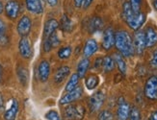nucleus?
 I'll list each match as a JSON object with an SVG mask.
<instances>
[{"label": "nucleus", "instance_id": "obj_4", "mask_svg": "<svg viewBox=\"0 0 157 120\" xmlns=\"http://www.w3.org/2000/svg\"><path fill=\"white\" fill-rule=\"evenodd\" d=\"M132 39H133V45H134L135 53L138 55H142L143 53H144L145 49L147 48L145 32L139 31V30L136 31Z\"/></svg>", "mask_w": 157, "mask_h": 120}, {"label": "nucleus", "instance_id": "obj_29", "mask_svg": "<svg viewBox=\"0 0 157 120\" xmlns=\"http://www.w3.org/2000/svg\"><path fill=\"white\" fill-rule=\"evenodd\" d=\"M6 24L0 19V45H6L8 43V37L6 36Z\"/></svg>", "mask_w": 157, "mask_h": 120}, {"label": "nucleus", "instance_id": "obj_37", "mask_svg": "<svg viewBox=\"0 0 157 120\" xmlns=\"http://www.w3.org/2000/svg\"><path fill=\"white\" fill-rule=\"evenodd\" d=\"M52 50V45L50 43V42L48 41V38H44V52H50Z\"/></svg>", "mask_w": 157, "mask_h": 120}, {"label": "nucleus", "instance_id": "obj_10", "mask_svg": "<svg viewBox=\"0 0 157 120\" xmlns=\"http://www.w3.org/2000/svg\"><path fill=\"white\" fill-rule=\"evenodd\" d=\"M145 21H146V15L144 13L139 12V13L134 14L133 16L126 21V23L132 30L138 31L142 26L144 25Z\"/></svg>", "mask_w": 157, "mask_h": 120}, {"label": "nucleus", "instance_id": "obj_12", "mask_svg": "<svg viewBox=\"0 0 157 120\" xmlns=\"http://www.w3.org/2000/svg\"><path fill=\"white\" fill-rule=\"evenodd\" d=\"M18 102L17 99H11V102L8 108L4 112L5 120H16L18 112Z\"/></svg>", "mask_w": 157, "mask_h": 120}, {"label": "nucleus", "instance_id": "obj_36", "mask_svg": "<svg viewBox=\"0 0 157 120\" xmlns=\"http://www.w3.org/2000/svg\"><path fill=\"white\" fill-rule=\"evenodd\" d=\"M151 65L154 68H157V49H155L152 53V56L151 59Z\"/></svg>", "mask_w": 157, "mask_h": 120}, {"label": "nucleus", "instance_id": "obj_2", "mask_svg": "<svg viewBox=\"0 0 157 120\" xmlns=\"http://www.w3.org/2000/svg\"><path fill=\"white\" fill-rule=\"evenodd\" d=\"M85 115V109L82 106H69L64 110V116L67 120H82Z\"/></svg>", "mask_w": 157, "mask_h": 120}, {"label": "nucleus", "instance_id": "obj_30", "mask_svg": "<svg viewBox=\"0 0 157 120\" xmlns=\"http://www.w3.org/2000/svg\"><path fill=\"white\" fill-rule=\"evenodd\" d=\"M71 52L72 49L71 46H65V47L60 48L58 51V57L62 60H66V59H69L71 55Z\"/></svg>", "mask_w": 157, "mask_h": 120}, {"label": "nucleus", "instance_id": "obj_20", "mask_svg": "<svg viewBox=\"0 0 157 120\" xmlns=\"http://www.w3.org/2000/svg\"><path fill=\"white\" fill-rule=\"evenodd\" d=\"M89 31L91 33H95L103 27V20L98 16H94L89 20Z\"/></svg>", "mask_w": 157, "mask_h": 120}, {"label": "nucleus", "instance_id": "obj_16", "mask_svg": "<svg viewBox=\"0 0 157 120\" xmlns=\"http://www.w3.org/2000/svg\"><path fill=\"white\" fill-rule=\"evenodd\" d=\"M146 45L147 47L151 48L157 43V32L152 27H147L145 32Z\"/></svg>", "mask_w": 157, "mask_h": 120}, {"label": "nucleus", "instance_id": "obj_3", "mask_svg": "<svg viewBox=\"0 0 157 120\" xmlns=\"http://www.w3.org/2000/svg\"><path fill=\"white\" fill-rule=\"evenodd\" d=\"M144 92L147 99L151 101H157V76H151L147 79Z\"/></svg>", "mask_w": 157, "mask_h": 120}, {"label": "nucleus", "instance_id": "obj_24", "mask_svg": "<svg viewBox=\"0 0 157 120\" xmlns=\"http://www.w3.org/2000/svg\"><path fill=\"white\" fill-rule=\"evenodd\" d=\"M134 14H136V13L133 11L130 2H125L122 6V18L124 19V21L126 22L128 19H130Z\"/></svg>", "mask_w": 157, "mask_h": 120}, {"label": "nucleus", "instance_id": "obj_42", "mask_svg": "<svg viewBox=\"0 0 157 120\" xmlns=\"http://www.w3.org/2000/svg\"><path fill=\"white\" fill-rule=\"evenodd\" d=\"M149 120H157V110L151 113V117H149Z\"/></svg>", "mask_w": 157, "mask_h": 120}, {"label": "nucleus", "instance_id": "obj_8", "mask_svg": "<svg viewBox=\"0 0 157 120\" xmlns=\"http://www.w3.org/2000/svg\"><path fill=\"white\" fill-rule=\"evenodd\" d=\"M18 50L19 54L24 59H30L33 55L32 44L30 39L27 37H22L18 42Z\"/></svg>", "mask_w": 157, "mask_h": 120}, {"label": "nucleus", "instance_id": "obj_15", "mask_svg": "<svg viewBox=\"0 0 157 120\" xmlns=\"http://www.w3.org/2000/svg\"><path fill=\"white\" fill-rule=\"evenodd\" d=\"M26 7L32 14L40 15L44 12L43 4L40 0H26Z\"/></svg>", "mask_w": 157, "mask_h": 120}, {"label": "nucleus", "instance_id": "obj_13", "mask_svg": "<svg viewBox=\"0 0 157 120\" xmlns=\"http://www.w3.org/2000/svg\"><path fill=\"white\" fill-rule=\"evenodd\" d=\"M50 75V64L47 61H42L38 66V77L40 82H46Z\"/></svg>", "mask_w": 157, "mask_h": 120}, {"label": "nucleus", "instance_id": "obj_17", "mask_svg": "<svg viewBox=\"0 0 157 120\" xmlns=\"http://www.w3.org/2000/svg\"><path fill=\"white\" fill-rule=\"evenodd\" d=\"M70 73H71L70 66H67V65L61 66V67H59L56 70L55 74H54V82L56 84H61L67 76L70 75Z\"/></svg>", "mask_w": 157, "mask_h": 120}, {"label": "nucleus", "instance_id": "obj_33", "mask_svg": "<svg viewBox=\"0 0 157 120\" xmlns=\"http://www.w3.org/2000/svg\"><path fill=\"white\" fill-rule=\"evenodd\" d=\"M48 38V41L50 42V43H51V45H52V48H54V47H57V46L60 44V38H58V36H57V34H56V32H54L53 34L50 36V37H48L47 38Z\"/></svg>", "mask_w": 157, "mask_h": 120}, {"label": "nucleus", "instance_id": "obj_27", "mask_svg": "<svg viewBox=\"0 0 157 120\" xmlns=\"http://www.w3.org/2000/svg\"><path fill=\"white\" fill-rule=\"evenodd\" d=\"M17 77L19 82L22 84V85H26L28 82V71L24 66H19L17 68Z\"/></svg>", "mask_w": 157, "mask_h": 120}, {"label": "nucleus", "instance_id": "obj_46", "mask_svg": "<svg viewBox=\"0 0 157 120\" xmlns=\"http://www.w3.org/2000/svg\"><path fill=\"white\" fill-rule=\"evenodd\" d=\"M1 78H2V66L0 64V81H1Z\"/></svg>", "mask_w": 157, "mask_h": 120}, {"label": "nucleus", "instance_id": "obj_28", "mask_svg": "<svg viewBox=\"0 0 157 120\" xmlns=\"http://www.w3.org/2000/svg\"><path fill=\"white\" fill-rule=\"evenodd\" d=\"M78 82H79V77L77 75V73H73V74L71 75V77L70 78L69 82L67 83V85H66L67 92L75 89L78 85Z\"/></svg>", "mask_w": 157, "mask_h": 120}, {"label": "nucleus", "instance_id": "obj_6", "mask_svg": "<svg viewBox=\"0 0 157 120\" xmlns=\"http://www.w3.org/2000/svg\"><path fill=\"white\" fill-rule=\"evenodd\" d=\"M105 101V94L102 91H98L94 93V94L89 99V107L92 112L98 111Z\"/></svg>", "mask_w": 157, "mask_h": 120}, {"label": "nucleus", "instance_id": "obj_44", "mask_svg": "<svg viewBox=\"0 0 157 120\" xmlns=\"http://www.w3.org/2000/svg\"><path fill=\"white\" fill-rule=\"evenodd\" d=\"M3 10H4V5H3V3L0 1V14L3 12Z\"/></svg>", "mask_w": 157, "mask_h": 120}, {"label": "nucleus", "instance_id": "obj_5", "mask_svg": "<svg viewBox=\"0 0 157 120\" xmlns=\"http://www.w3.org/2000/svg\"><path fill=\"white\" fill-rule=\"evenodd\" d=\"M82 94H83V89L80 86H76L75 89L67 91V94H65L62 98L60 99L59 104L60 105H69L71 104L72 102L77 101L78 99L81 98Z\"/></svg>", "mask_w": 157, "mask_h": 120}, {"label": "nucleus", "instance_id": "obj_43", "mask_svg": "<svg viewBox=\"0 0 157 120\" xmlns=\"http://www.w3.org/2000/svg\"><path fill=\"white\" fill-rule=\"evenodd\" d=\"M3 107H4V100H3V96L2 94L0 93V110L3 109Z\"/></svg>", "mask_w": 157, "mask_h": 120}, {"label": "nucleus", "instance_id": "obj_7", "mask_svg": "<svg viewBox=\"0 0 157 120\" xmlns=\"http://www.w3.org/2000/svg\"><path fill=\"white\" fill-rule=\"evenodd\" d=\"M31 28H32L31 18L28 16H23L18 20V23L17 26V31L18 33V35L21 37H27L29 35Z\"/></svg>", "mask_w": 157, "mask_h": 120}, {"label": "nucleus", "instance_id": "obj_39", "mask_svg": "<svg viewBox=\"0 0 157 120\" xmlns=\"http://www.w3.org/2000/svg\"><path fill=\"white\" fill-rule=\"evenodd\" d=\"M94 0H84L83 1V4H82V6H83L84 9H88L89 7L91 6V4L93 3Z\"/></svg>", "mask_w": 157, "mask_h": 120}, {"label": "nucleus", "instance_id": "obj_23", "mask_svg": "<svg viewBox=\"0 0 157 120\" xmlns=\"http://www.w3.org/2000/svg\"><path fill=\"white\" fill-rule=\"evenodd\" d=\"M113 59L115 61V64H117V66H118L120 72L122 73V74H125L126 73V64L124 60V56H122L121 53H116Z\"/></svg>", "mask_w": 157, "mask_h": 120}, {"label": "nucleus", "instance_id": "obj_38", "mask_svg": "<svg viewBox=\"0 0 157 120\" xmlns=\"http://www.w3.org/2000/svg\"><path fill=\"white\" fill-rule=\"evenodd\" d=\"M102 63H103V59L102 58H98L94 62V68L95 69H99L102 67Z\"/></svg>", "mask_w": 157, "mask_h": 120}, {"label": "nucleus", "instance_id": "obj_25", "mask_svg": "<svg viewBox=\"0 0 157 120\" xmlns=\"http://www.w3.org/2000/svg\"><path fill=\"white\" fill-rule=\"evenodd\" d=\"M98 83H99V79L97 75H90V76H88L85 80L86 88L89 90L94 89L98 85Z\"/></svg>", "mask_w": 157, "mask_h": 120}, {"label": "nucleus", "instance_id": "obj_22", "mask_svg": "<svg viewBox=\"0 0 157 120\" xmlns=\"http://www.w3.org/2000/svg\"><path fill=\"white\" fill-rule=\"evenodd\" d=\"M89 66H90V61H89L88 58H84L82 59L81 61L78 63L77 65V75L79 78H83L85 76V74L87 73Z\"/></svg>", "mask_w": 157, "mask_h": 120}, {"label": "nucleus", "instance_id": "obj_18", "mask_svg": "<svg viewBox=\"0 0 157 120\" xmlns=\"http://www.w3.org/2000/svg\"><path fill=\"white\" fill-rule=\"evenodd\" d=\"M59 27V22L56 20V19L51 18L48 19L45 24H44V38H47L48 37H50L54 32L56 31V29Z\"/></svg>", "mask_w": 157, "mask_h": 120}, {"label": "nucleus", "instance_id": "obj_34", "mask_svg": "<svg viewBox=\"0 0 157 120\" xmlns=\"http://www.w3.org/2000/svg\"><path fill=\"white\" fill-rule=\"evenodd\" d=\"M45 118L46 120H62L56 111H49L48 112H46Z\"/></svg>", "mask_w": 157, "mask_h": 120}, {"label": "nucleus", "instance_id": "obj_45", "mask_svg": "<svg viewBox=\"0 0 157 120\" xmlns=\"http://www.w3.org/2000/svg\"><path fill=\"white\" fill-rule=\"evenodd\" d=\"M153 6H154L155 10L157 11V0H153Z\"/></svg>", "mask_w": 157, "mask_h": 120}, {"label": "nucleus", "instance_id": "obj_41", "mask_svg": "<svg viewBox=\"0 0 157 120\" xmlns=\"http://www.w3.org/2000/svg\"><path fill=\"white\" fill-rule=\"evenodd\" d=\"M47 1V3H48L50 6H56L57 5V3H58V0H46Z\"/></svg>", "mask_w": 157, "mask_h": 120}, {"label": "nucleus", "instance_id": "obj_9", "mask_svg": "<svg viewBox=\"0 0 157 120\" xmlns=\"http://www.w3.org/2000/svg\"><path fill=\"white\" fill-rule=\"evenodd\" d=\"M130 105H129L124 99L121 98L118 104L117 110V120H128L130 115Z\"/></svg>", "mask_w": 157, "mask_h": 120}, {"label": "nucleus", "instance_id": "obj_32", "mask_svg": "<svg viewBox=\"0 0 157 120\" xmlns=\"http://www.w3.org/2000/svg\"><path fill=\"white\" fill-rule=\"evenodd\" d=\"M129 120H141V112L137 107H132L129 115Z\"/></svg>", "mask_w": 157, "mask_h": 120}, {"label": "nucleus", "instance_id": "obj_21", "mask_svg": "<svg viewBox=\"0 0 157 120\" xmlns=\"http://www.w3.org/2000/svg\"><path fill=\"white\" fill-rule=\"evenodd\" d=\"M59 25H60L61 29H62V31L67 32V33H71L73 30V28H74V25H73L72 21L71 20V18L67 16V15H64L62 16Z\"/></svg>", "mask_w": 157, "mask_h": 120}, {"label": "nucleus", "instance_id": "obj_1", "mask_svg": "<svg viewBox=\"0 0 157 120\" xmlns=\"http://www.w3.org/2000/svg\"><path fill=\"white\" fill-rule=\"evenodd\" d=\"M116 48L124 57H131L134 55V45L131 36L126 31H119L115 34Z\"/></svg>", "mask_w": 157, "mask_h": 120}, {"label": "nucleus", "instance_id": "obj_11", "mask_svg": "<svg viewBox=\"0 0 157 120\" xmlns=\"http://www.w3.org/2000/svg\"><path fill=\"white\" fill-rule=\"evenodd\" d=\"M19 3L16 0H9L5 5L6 16L10 19H16L19 14Z\"/></svg>", "mask_w": 157, "mask_h": 120}, {"label": "nucleus", "instance_id": "obj_40", "mask_svg": "<svg viewBox=\"0 0 157 120\" xmlns=\"http://www.w3.org/2000/svg\"><path fill=\"white\" fill-rule=\"evenodd\" d=\"M83 1H84V0H73V3H74V5H75L77 8H80V7H82Z\"/></svg>", "mask_w": 157, "mask_h": 120}, {"label": "nucleus", "instance_id": "obj_26", "mask_svg": "<svg viewBox=\"0 0 157 120\" xmlns=\"http://www.w3.org/2000/svg\"><path fill=\"white\" fill-rule=\"evenodd\" d=\"M102 68H103L104 72L108 73L114 70L115 68V61L114 59L110 56H106L103 58V63H102Z\"/></svg>", "mask_w": 157, "mask_h": 120}, {"label": "nucleus", "instance_id": "obj_19", "mask_svg": "<svg viewBox=\"0 0 157 120\" xmlns=\"http://www.w3.org/2000/svg\"><path fill=\"white\" fill-rule=\"evenodd\" d=\"M98 42L94 41L93 38H90L88 39L85 43V46H84V50H83V53H84V56L86 58H89L93 56L95 52L98 51Z\"/></svg>", "mask_w": 157, "mask_h": 120}, {"label": "nucleus", "instance_id": "obj_31", "mask_svg": "<svg viewBox=\"0 0 157 120\" xmlns=\"http://www.w3.org/2000/svg\"><path fill=\"white\" fill-rule=\"evenodd\" d=\"M114 115L110 111H102L99 112V115L98 116V120H113Z\"/></svg>", "mask_w": 157, "mask_h": 120}, {"label": "nucleus", "instance_id": "obj_35", "mask_svg": "<svg viewBox=\"0 0 157 120\" xmlns=\"http://www.w3.org/2000/svg\"><path fill=\"white\" fill-rule=\"evenodd\" d=\"M141 3H142V0H130L131 7H132L133 11L135 13H139L140 12Z\"/></svg>", "mask_w": 157, "mask_h": 120}, {"label": "nucleus", "instance_id": "obj_14", "mask_svg": "<svg viewBox=\"0 0 157 120\" xmlns=\"http://www.w3.org/2000/svg\"><path fill=\"white\" fill-rule=\"evenodd\" d=\"M115 44V33L112 28H107L104 31L102 38V47L105 50H110Z\"/></svg>", "mask_w": 157, "mask_h": 120}]
</instances>
